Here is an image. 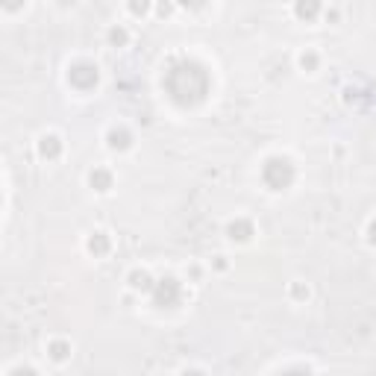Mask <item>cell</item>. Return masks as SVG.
<instances>
[{
  "mask_svg": "<svg viewBox=\"0 0 376 376\" xmlns=\"http://www.w3.org/2000/svg\"><path fill=\"white\" fill-rule=\"evenodd\" d=\"M171 77H174V79H182V89H179V92H174V97H177L179 103L200 100V97H203V94H197V92L192 89V79L206 77L200 65H192V62H185V65H179V68H174V71H171Z\"/></svg>",
  "mask_w": 376,
  "mask_h": 376,
  "instance_id": "obj_1",
  "label": "cell"
},
{
  "mask_svg": "<svg viewBox=\"0 0 376 376\" xmlns=\"http://www.w3.org/2000/svg\"><path fill=\"white\" fill-rule=\"evenodd\" d=\"M291 177H294V171H291V165L285 159H270L265 165V179L267 185H274V188H285L291 182Z\"/></svg>",
  "mask_w": 376,
  "mask_h": 376,
  "instance_id": "obj_2",
  "label": "cell"
},
{
  "mask_svg": "<svg viewBox=\"0 0 376 376\" xmlns=\"http://www.w3.org/2000/svg\"><path fill=\"white\" fill-rule=\"evenodd\" d=\"M71 79L77 82L79 89H89V86H94V82H97V68H92V65H77L71 71Z\"/></svg>",
  "mask_w": 376,
  "mask_h": 376,
  "instance_id": "obj_3",
  "label": "cell"
},
{
  "mask_svg": "<svg viewBox=\"0 0 376 376\" xmlns=\"http://www.w3.org/2000/svg\"><path fill=\"white\" fill-rule=\"evenodd\" d=\"M177 294H179L177 282H174V280H162V285H159V291H156V300H159V303H174Z\"/></svg>",
  "mask_w": 376,
  "mask_h": 376,
  "instance_id": "obj_4",
  "label": "cell"
},
{
  "mask_svg": "<svg viewBox=\"0 0 376 376\" xmlns=\"http://www.w3.org/2000/svg\"><path fill=\"white\" fill-rule=\"evenodd\" d=\"M97 179V185H100V192H103V188H106L109 185V174H103V171H97V174H92V182Z\"/></svg>",
  "mask_w": 376,
  "mask_h": 376,
  "instance_id": "obj_5",
  "label": "cell"
},
{
  "mask_svg": "<svg viewBox=\"0 0 376 376\" xmlns=\"http://www.w3.org/2000/svg\"><path fill=\"white\" fill-rule=\"evenodd\" d=\"M48 150H50V153H56V150H59V148H56V138H45V144H41V153L48 156Z\"/></svg>",
  "mask_w": 376,
  "mask_h": 376,
  "instance_id": "obj_6",
  "label": "cell"
},
{
  "mask_svg": "<svg viewBox=\"0 0 376 376\" xmlns=\"http://www.w3.org/2000/svg\"><path fill=\"white\" fill-rule=\"evenodd\" d=\"M15 376H35V373H33V370H18Z\"/></svg>",
  "mask_w": 376,
  "mask_h": 376,
  "instance_id": "obj_7",
  "label": "cell"
},
{
  "mask_svg": "<svg viewBox=\"0 0 376 376\" xmlns=\"http://www.w3.org/2000/svg\"><path fill=\"white\" fill-rule=\"evenodd\" d=\"M285 376H309V373H303V370H294V373H285Z\"/></svg>",
  "mask_w": 376,
  "mask_h": 376,
  "instance_id": "obj_8",
  "label": "cell"
},
{
  "mask_svg": "<svg viewBox=\"0 0 376 376\" xmlns=\"http://www.w3.org/2000/svg\"><path fill=\"white\" fill-rule=\"evenodd\" d=\"M185 376H200V373H185Z\"/></svg>",
  "mask_w": 376,
  "mask_h": 376,
  "instance_id": "obj_9",
  "label": "cell"
}]
</instances>
